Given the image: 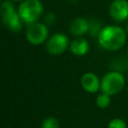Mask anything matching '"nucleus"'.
<instances>
[{
    "mask_svg": "<svg viewBox=\"0 0 128 128\" xmlns=\"http://www.w3.org/2000/svg\"><path fill=\"white\" fill-rule=\"evenodd\" d=\"M127 39V32L118 25H107L100 29L97 34L98 44L107 51L121 49Z\"/></svg>",
    "mask_w": 128,
    "mask_h": 128,
    "instance_id": "nucleus-1",
    "label": "nucleus"
},
{
    "mask_svg": "<svg viewBox=\"0 0 128 128\" xmlns=\"http://www.w3.org/2000/svg\"><path fill=\"white\" fill-rule=\"evenodd\" d=\"M1 19L2 23L10 31L19 32L22 30L24 22L22 21L14 4L9 0H4L1 3Z\"/></svg>",
    "mask_w": 128,
    "mask_h": 128,
    "instance_id": "nucleus-2",
    "label": "nucleus"
},
{
    "mask_svg": "<svg viewBox=\"0 0 128 128\" xmlns=\"http://www.w3.org/2000/svg\"><path fill=\"white\" fill-rule=\"evenodd\" d=\"M17 10L22 21L29 25L40 19L44 12V6L40 0H23Z\"/></svg>",
    "mask_w": 128,
    "mask_h": 128,
    "instance_id": "nucleus-3",
    "label": "nucleus"
},
{
    "mask_svg": "<svg viewBox=\"0 0 128 128\" xmlns=\"http://www.w3.org/2000/svg\"><path fill=\"white\" fill-rule=\"evenodd\" d=\"M125 86V78L118 71H110L101 78L100 90L110 96L117 95Z\"/></svg>",
    "mask_w": 128,
    "mask_h": 128,
    "instance_id": "nucleus-4",
    "label": "nucleus"
},
{
    "mask_svg": "<svg viewBox=\"0 0 128 128\" xmlns=\"http://www.w3.org/2000/svg\"><path fill=\"white\" fill-rule=\"evenodd\" d=\"M49 30L46 24L41 22H34L29 24L26 29V39L32 45H40L48 40Z\"/></svg>",
    "mask_w": 128,
    "mask_h": 128,
    "instance_id": "nucleus-5",
    "label": "nucleus"
},
{
    "mask_svg": "<svg viewBox=\"0 0 128 128\" xmlns=\"http://www.w3.org/2000/svg\"><path fill=\"white\" fill-rule=\"evenodd\" d=\"M69 38L63 33H54L46 41V50L51 55H60L69 48Z\"/></svg>",
    "mask_w": 128,
    "mask_h": 128,
    "instance_id": "nucleus-6",
    "label": "nucleus"
},
{
    "mask_svg": "<svg viewBox=\"0 0 128 128\" xmlns=\"http://www.w3.org/2000/svg\"><path fill=\"white\" fill-rule=\"evenodd\" d=\"M109 15L115 22H124L128 19V1L114 0L109 6Z\"/></svg>",
    "mask_w": 128,
    "mask_h": 128,
    "instance_id": "nucleus-7",
    "label": "nucleus"
},
{
    "mask_svg": "<svg viewBox=\"0 0 128 128\" xmlns=\"http://www.w3.org/2000/svg\"><path fill=\"white\" fill-rule=\"evenodd\" d=\"M80 83L82 88L88 93H96L100 89L101 80L98 78L97 74L93 72H86L81 76Z\"/></svg>",
    "mask_w": 128,
    "mask_h": 128,
    "instance_id": "nucleus-8",
    "label": "nucleus"
},
{
    "mask_svg": "<svg viewBox=\"0 0 128 128\" xmlns=\"http://www.w3.org/2000/svg\"><path fill=\"white\" fill-rule=\"evenodd\" d=\"M89 30L90 24L83 17H76L69 24V32L76 37H81L82 35L86 34Z\"/></svg>",
    "mask_w": 128,
    "mask_h": 128,
    "instance_id": "nucleus-9",
    "label": "nucleus"
},
{
    "mask_svg": "<svg viewBox=\"0 0 128 128\" xmlns=\"http://www.w3.org/2000/svg\"><path fill=\"white\" fill-rule=\"evenodd\" d=\"M69 49L76 56H84L89 50V42L83 37H77L70 42Z\"/></svg>",
    "mask_w": 128,
    "mask_h": 128,
    "instance_id": "nucleus-10",
    "label": "nucleus"
},
{
    "mask_svg": "<svg viewBox=\"0 0 128 128\" xmlns=\"http://www.w3.org/2000/svg\"><path fill=\"white\" fill-rule=\"evenodd\" d=\"M110 95L104 93V92H101L100 94H98L97 98H96V105L100 108V109H106L109 105H110Z\"/></svg>",
    "mask_w": 128,
    "mask_h": 128,
    "instance_id": "nucleus-11",
    "label": "nucleus"
},
{
    "mask_svg": "<svg viewBox=\"0 0 128 128\" xmlns=\"http://www.w3.org/2000/svg\"><path fill=\"white\" fill-rule=\"evenodd\" d=\"M41 128H60V124L57 118L53 116H48L42 121Z\"/></svg>",
    "mask_w": 128,
    "mask_h": 128,
    "instance_id": "nucleus-12",
    "label": "nucleus"
},
{
    "mask_svg": "<svg viewBox=\"0 0 128 128\" xmlns=\"http://www.w3.org/2000/svg\"><path fill=\"white\" fill-rule=\"evenodd\" d=\"M108 128H128V127L124 120H122L120 118H114L109 121Z\"/></svg>",
    "mask_w": 128,
    "mask_h": 128,
    "instance_id": "nucleus-13",
    "label": "nucleus"
},
{
    "mask_svg": "<svg viewBox=\"0 0 128 128\" xmlns=\"http://www.w3.org/2000/svg\"><path fill=\"white\" fill-rule=\"evenodd\" d=\"M54 21H55V15H54V13H52V12L47 13L46 16H45V22L48 23V24H52V23H54Z\"/></svg>",
    "mask_w": 128,
    "mask_h": 128,
    "instance_id": "nucleus-14",
    "label": "nucleus"
},
{
    "mask_svg": "<svg viewBox=\"0 0 128 128\" xmlns=\"http://www.w3.org/2000/svg\"><path fill=\"white\" fill-rule=\"evenodd\" d=\"M126 32H127V34H128V22H127V24H126Z\"/></svg>",
    "mask_w": 128,
    "mask_h": 128,
    "instance_id": "nucleus-15",
    "label": "nucleus"
},
{
    "mask_svg": "<svg viewBox=\"0 0 128 128\" xmlns=\"http://www.w3.org/2000/svg\"><path fill=\"white\" fill-rule=\"evenodd\" d=\"M12 1H14V2H22L23 0H12Z\"/></svg>",
    "mask_w": 128,
    "mask_h": 128,
    "instance_id": "nucleus-16",
    "label": "nucleus"
},
{
    "mask_svg": "<svg viewBox=\"0 0 128 128\" xmlns=\"http://www.w3.org/2000/svg\"><path fill=\"white\" fill-rule=\"evenodd\" d=\"M127 56H128V50H127Z\"/></svg>",
    "mask_w": 128,
    "mask_h": 128,
    "instance_id": "nucleus-17",
    "label": "nucleus"
}]
</instances>
